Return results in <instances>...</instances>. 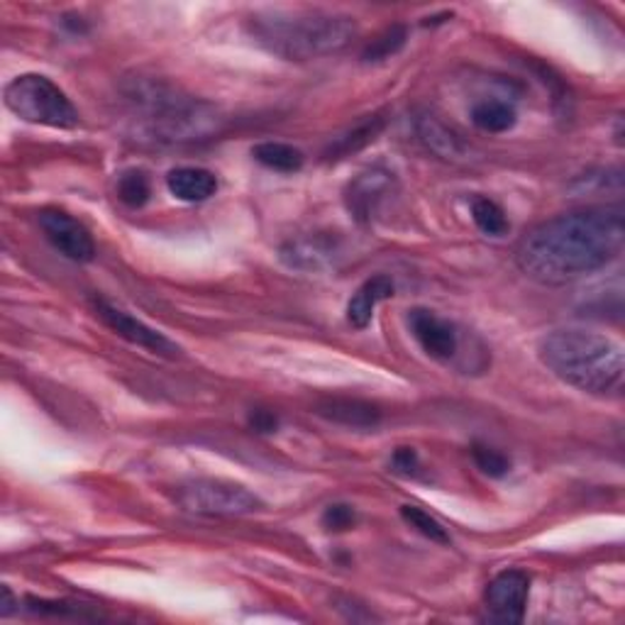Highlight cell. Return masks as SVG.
Wrapping results in <instances>:
<instances>
[{
  "instance_id": "cell-1",
  "label": "cell",
  "mask_w": 625,
  "mask_h": 625,
  "mask_svg": "<svg viewBox=\"0 0 625 625\" xmlns=\"http://www.w3.org/2000/svg\"><path fill=\"white\" fill-rule=\"evenodd\" d=\"M621 206H599L557 216L518 242V270L542 286H564L604 270L623 252Z\"/></svg>"
},
{
  "instance_id": "cell-2",
  "label": "cell",
  "mask_w": 625,
  "mask_h": 625,
  "mask_svg": "<svg viewBox=\"0 0 625 625\" xmlns=\"http://www.w3.org/2000/svg\"><path fill=\"white\" fill-rule=\"evenodd\" d=\"M540 362L564 384L599 398H618L625 360L618 342L589 330H555L540 342Z\"/></svg>"
},
{
  "instance_id": "cell-3",
  "label": "cell",
  "mask_w": 625,
  "mask_h": 625,
  "mask_svg": "<svg viewBox=\"0 0 625 625\" xmlns=\"http://www.w3.org/2000/svg\"><path fill=\"white\" fill-rule=\"evenodd\" d=\"M248 30L262 50L286 62H310L330 57L357 37L350 15L322 10H270L250 18Z\"/></svg>"
},
{
  "instance_id": "cell-4",
  "label": "cell",
  "mask_w": 625,
  "mask_h": 625,
  "mask_svg": "<svg viewBox=\"0 0 625 625\" xmlns=\"http://www.w3.org/2000/svg\"><path fill=\"white\" fill-rule=\"evenodd\" d=\"M130 98L140 106L144 130L160 142H191L218 130V110L191 96H178L169 86L142 81Z\"/></svg>"
},
{
  "instance_id": "cell-5",
  "label": "cell",
  "mask_w": 625,
  "mask_h": 625,
  "mask_svg": "<svg viewBox=\"0 0 625 625\" xmlns=\"http://www.w3.org/2000/svg\"><path fill=\"white\" fill-rule=\"evenodd\" d=\"M3 100L10 113L32 125L54 130H74L78 125V110L69 96L42 74H22L13 78L6 86Z\"/></svg>"
},
{
  "instance_id": "cell-6",
  "label": "cell",
  "mask_w": 625,
  "mask_h": 625,
  "mask_svg": "<svg viewBox=\"0 0 625 625\" xmlns=\"http://www.w3.org/2000/svg\"><path fill=\"white\" fill-rule=\"evenodd\" d=\"M176 504L206 518H240L264 508L254 491L226 479H191L176 489Z\"/></svg>"
},
{
  "instance_id": "cell-7",
  "label": "cell",
  "mask_w": 625,
  "mask_h": 625,
  "mask_svg": "<svg viewBox=\"0 0 625 625\" xmlns=\"http://www.w3.org/2000/svg\"><path fill=\"white\" fill-rule=\"evenodd\" d=\"M530 596V577L523 569H506L486 586V621L516 625L526 616Z\"/></svg>"
},
{
  "instance_id": "cell-8",
  "label": "cell",
  "mask_w": 625,
  "mask_h": 625,
  "mask_svg": "<svg viewBox=\"0 0 625 625\" xmlns=\"http://www.w3.org/2000/svg\"><path fill=\"white\" fill-rule=\"evenodd\" d=\"M37 220L42 232L47 234V240L54 244V250H59L64 256H69L72 262L78 264L94 262L96 242L84 222H78L74 216L59 208L40 210Z\"/></svg>"
},
{
  "instance_id": "cell-9",
  "label": "cell",
  "mask_w": 625,
  "mask_h": 625,
  "mask_svg": "<svg viewBox=\"0 0 625 625\" xmlns=\"http://www.w3.org/2000/svg\"><path fill=\"white\" fill-rule=\"evenodd\" d=\"M394 188L396 176L382 169V166H374V169L357 174L348 184V188H344V206H348L352 218L360 226H370L379 213V208L394 194Z\"/></svg>"
},
{
  "instance_id": "cell-10",
  "label": "cell",
  "mask_w": 625,
  "mask_h": 625,
  "mask_svg": "<svg viewBox=\"0 0 625 625\" xmlns=\"http://www.w3.org/2000/svg\"><path fill=\"white\" fill-rule=\"evenodd\" d=\"M282 262L296 272H326L342 256V242L335 232H310L288 240L278 250Z\"/></svg>"
},
{
  "instance_id": "cell-11",
  "label": "cell",
  "mask_w": 625,
  "mask_h": 625,
  "mask_svg": "<svg viewBox=\"0 0 625 625\" xmlns=\"http://www.w3.org/2000/svg\"><path fill=\"white\" fill-rule=\"evenodd\" d=\"M94 308L100 316V320H103L106 326L118 335V338L128 340L130 344H138V348H142V350L162 354V357L178 354V344H174L160 330L150 328L147 322H142L135 316H130L128 310H122V308H118L113 304H108V300H103V298H96Z\"/></svg>"
},
{
  "instance_id": "cell-12",
  "label": "cell",
  "mask_w": 625,
  "mask_h": 625,
  "mask_svg": "<svg viewBox=\"0 0 625 625\" xmlns=\"http://www.w3.org/2000/svg\"><path fill=\"white\" fill-rule=\"evenodd\" d=\"M408 326L423 352L432 357V360L450 362L457 350H460V335H457V328L452 322L435 316V312L428 308H413L408 316Z\"/></svg>"
},
{
  "instance_id": "cell-13",
  "label": "cell",
  "mask_w": 625,
  "mask_h": 625,
  "mask_svg": "<svg viewBox=\"0 0 625 625\" xmlns=\"http://www.w3.org/2000/svg\"><path fill=\"white\" fill-rule=\"evenodd\" d=\"M316 413L330 423L357 430H372L382 423V408L362 398H328L318 404Z\"/></svg>"
},
{
  "instance_id": "cell-14",
  "label": "cell",
  "mask_w": 625,
  "mask_h": 625,
  "mask_svg": "<svg viewBox=\"0 0 625 625\" xmlns=\"http://www.w3.org/2000/svg\"><path fill=\"white\" fill-rule=\"evenodd\" d=\"M391 296H394V282H391L386 274H376L372 278H366L348 304L350 326L357 330H364L374 318V308Z\"/></svg>"
},
{
  "instance_id": "cell-15",
  "label": "cell",
  "mask_w": 625,
  "mask_h": 625,
  "mask_svg": "<svg viewBox=\"0 0 625 625\" xmlns=\"http://www.w3.org/2000/svg\"><path fill=\"white\" fill-rule=\"evenodd\" d=\"M166 188L184 204H204L210 196H216L218 178L213 172L200 169V166H182L166 176Z\"/></svg>"
},
{
  "instance_id": "cell-16",
  "label": "cell",
  "mask_w": 625,
  "mask_h": 625,
  "mask_svg": "<svg viewBox=\"0 0 625 625\" xmlns=\"http://www.w3.org/2000/svg\"><path fill=\"white\" fill-rule=\"evenodd\" d=\"M384 130H386V118L382 113L366 116L364 120L357 122V125L350 128L348 132H342V135L330 144V147L326 150V160L328 162L348 160V156L370 147V144L376 142V138L382 135Z\"/></svg>"
},
{
  "instance_id": "cell-17",
  "label": "cell",
  "mask_w": 625,
  "mask_h": 625,
  "mask_svg": "<svg viewBox=\"0 0 625 625\" xmlns=\"http://www.w3.org/2000/svg\"><path fill=\"white\" fill-rule=\"evenodd\" d=\"M416 132L420 142L426 144L432 154L442 156V160H460L467 152V144L457 138V132L435 116H420L416 120Z\"/></svg>"
},
{
  "instance_id": "cell-18",
  "label": "cell",
  "mask_w": 625,
  "mask_h": 625,
  "mask_svg": "<svg viewBox=\"0 0 625 625\" xmlns=\"http://www.w3.org/2000/svg\"><path fill=\"white\" fill-rule=\"evenodd\" d=\"M472 122L484 132H491V135H501V132H508L513 130L518 120L516 108L508 100H501V98H484L479 100V103L472 106Z\"/></svg>"
},
{
  "instance_id": "cell-19",
  "label": "cell",
  "mask_w": 625,
  "mask_h": 625,
  "mask_svg": "<svg viewBox=\"0 0 625 625\" xmlns=\"http://www.w3.org/2000/svg\"><path fill=\"white\" fill-rule=\"evenodd\" d=\"M252 156L272 172L294 174L304 166V152L286 142H262L252 150Z\"/></svg>"
},
{
  "instance_id": "cell-20",
  "label": "cell",
  "mask_w": 625,
  "mask_h": 625,
  "mask_svg": "<svg viewBox=\"0 0 625 625\" xmlns=\"http://www.w3.org/2000/svg\"><path fill=\"white\" fill-rule=\"evenodd\" d=\"M408 42V28L406 25H391L384 32H379V35L366 44L364 52H362V62L364 64H379V62H386L391 57H396V54L406 47Z\"/></svg>"
},
{
  "instance_id": "cell-21",
  "label": "cell",
  "mask_w": 625,
  "mask_h": 625,
  "mask_svg": "<svg viewBox=\"0 0 625 625\" xmlns=\"http://www.w3.org/2000/svg\"><path fill=\"white\" fill-rule=\"evenodd\" d=\"M472 218L476 228L489 234V238H501V234L508 232V218L504 208L486 196H476L472 200Z\"/></svg>"
},
{
  "instance_id": "cell-22",
  "label": "cell",
  "mask_w": 625,
  "mask_h": 625,
  "mask_svg": "<svg viewBox=\"0 0 625 625\" xmlns=\"http://www.w3.org/2000/svg\"><path fill=\"white\" fill-rule=\"evenodd\" d=\"M118 198L130 208H142L150 200V178L140 169L122 172L118 176Z\"/></svg>"
},
{
  "instance_id": "cell-23",
  "label": "cell",
  "mask_w": 625,
  "mask_h": 625,
  "mask_svg": "<svg viewBox=\"0 0 625 625\" xmlns=\"http://www.w3.org/2000/svg\"><path fill=\"white\" fill-rule=\"evenodd\" d=\"M401 518H404L410 528H416L420 535H426L428 540L450 545V533L442 528V523L438 518H432L430 513H426L418 506H401Z\"/></svg>"
},
{
  "instance_id": "cell-24",
  "label": "cell",
  "mask_w": 625,
  "mask_h": 625,
  "mask_svg": "<svg viewBox=\"0 0 625 625\" xmlns=\"http://www.w3.org/2000/svg\"><path fill=\"white\" fill-rule=\"evenodd\" d=\"M472 457H474L476 467L482 469V472L491 479H501V476H506L511 472L508 457L504 452L494 450V448H486V445H474Z\"/></svg>"
},
{
  "instance_id": "cell-25",
  "label": "cell",
  "mask_w": 625,
  "mask_h": 625,
  "mask_svg": "<svg viewBox=\"0 0 625 625\" xmlns=\"http://www.w3.org/2000/svg\"><path fill=\"white\" fill-rule=\"evenodd\" d=\"M320 523H322V528L330 530V533H344V530L354 528L357 513L348 504H332V506L326 508V513H322Z\"/></svg>"
},
{
  "instance_id": "cell-26",
  "label": "cell",
  "mask_w": 625,
  "mask_h": 625,
  "mask_svg": "<svg viewBox=\"0 0 625 625\" xmlns=\"http://www.w3.org/2000/svg\"><path fill=\"white\" fill-rule=\"evenodd\" d=\"M391 467L398 474H416L418 472V452L413 448H398L391 457Z\"/></svg>"
},
{
  "instance_id": "cell-27",
  "label": "cell",
  "mask_w": 625,
  "mask_h": 625,
  "mask_svg": "<svg viewBox=\"0 0 625 625\" xmlns=\"http://www.w3.org/2000/svg\"><path fill=\"white\" fill-rule=\"evenodd\" d=\"M248 423H250V428H252V430L262 432V435H270V432H274V430L278 428V418L274 416L272 410H264V408H256V410H252V413H250V418H248Z\"/></svg>"
},
{
  "instance_id": "cell-28",
  "label": "cell",
  "mask_w": 625,
  "mask_h": 625,
  "mask_svg": "<svg viewBox=\"0 0 625 625\" xmlns=\"http://www.w3.org/2000/svg\"><path fill=\"white\" fill-rule=\"evenodd\" d=\"M3 616H10V613H13V594H10V589L8 586H3Z\"/></svg>"
}]
</instances>
